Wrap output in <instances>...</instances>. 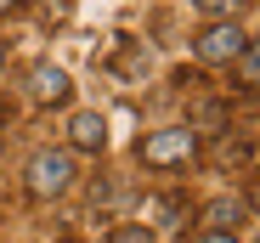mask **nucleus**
I'll return each mask as SVG.
<instances>
[{
  "instance_id": "1",
  "label": "nucleus",
  "mask_w": 260,
  "mask_h": 243,
  "mask_svg": "<svg viewBox=\"0 0 260 243\" xmlns=\"http://www.w3.org/2000/svg\"><path fill=\"white\" fill-rule=\"evenodd\" d=\"M74 153L68 147H46V153H34L28 158V192L34 198H62L68 187H74Z\"/></svg>"
},
{
  "instance_id": "2",
  "label": "nucleus",
  "mask_w": 260,
  "mask_h": 243,
  "mask_svg": "<svg viewBox=\"0 0 260 243\" xmlns=\"http://www.w3.org/2000/svg\"><path fill=\"white\" fill-rule=\"evenodd\" d=\"M136 153H142V164H153V170L187 164V158L198 153V130H192V125H170V130H153V136H142V142H136Z\"/></svg>"
},
{
  "instance_id": "3",
  "label": "nucleus",
  "mask_w": 260,
  "mask_h": 243,
  "mask_svg": "<svg viewBox=\"0 0 260 243\" xmlns=\"http://www.w3.org/2000/svg\"><path fill=\"white\" fill-rule=\"evenodd\" d=\"M243 46H249V34H243L232 17H215V23L192 40L198 62H238V57H243Z\"/></svg>"
},
{
  "instance_id": "4",
  "label": "nucleus",
  "mask_w": 260,
  "mask_h": 243,
  "mask_svg": "<svg viewBox=\"0 0 260 243\" xmlns=\"http://www.w3.org/2000/svg\"><path fill=\"white\" fill-rule=\"evenodd\" d=\"M68 91H74V85H68V74H62L57 62H34V68H28V96H34V102H68Z\"/></svg>"
},
{
  "instance_id": "5",
  "label": "nucleus",
  "mask_w": 260,
  "mask_h": 243,
  "mask_svg": "<svg viewBox=\"0 0 260 243\" xmlns=\"http://www.w3.org/2000/svg\"><path fill=\"white\" fill-rule=\"evenodd\" d=\"M68 142H74V147H85V153H96V147L108 142V119H102V113H74Z\"/></svg>"
},
{
  "instance_id": "6",
  "label": "nucleus",
  "mask_w": 260,
  "mask_h": 243,
  "mask_svg": "<svg viewBox=\"0 0 260 243\" xmlns=\"http://www.w3.org/2000/svg\"><path fill=\"white\" fill-rule=\"evenodd\" d=\"M142 221H153V226H176V221H181V198H170V192L142 198Z\"/></svg>"
},
{
  "instance_id": "7",
  "label": "nucleus",
  "mask_w": 260,
  "mask_h": 243,
  "mask_svg": "<svg viewBox=\"0 0 260 243\" xmlns=\"http://www.w3.org/2000/svg\"><path fill=\"white\" fill-rule=\"evenodd\" d=\"M238 215H243V204H226V198H221V204H209V226H215V232H226Z\"/></svg>"
},
{
  "instance_id": "8",
  "label": "nucleus",
  "mask_w": 260,
  "mask_h": 243,
  "mask_svg": "<svg viewBox=\"0 0 260 243\" xmlns=\"http://www.w3.org/2000/svg\"><path fill=\"white\" fill-rule=\"evenodd\" d=\"M238 68H243V79H260V40H249V46H243Z\"/></svg>"
},
{
  "instance_id": "9",
  "label": "nucleus",
  "mask_w": 260,
  "mask_h": 243,
  "mask_svg": "<svg viewBox=\"0 0 260 243\" xmlns=\"http://www.w3.org/2000/svg\"><path fill=\"white\" fill-rule=\"evenodd\" d=\"M198 12H209V17H232L238 12V0H192Z\"/></svg>"
},
{
  "instance_id": "10",
  "label": "nucleus",
  "mask_w": 260,
  "mask_h": 243,
  "mask_svg": "<svg viewBox=\"0 0 260 243\" xmlns=\"http://www.w3.org/2000/svg\"><path fill=\"white\" fill-rule=\"evenodd\" d=\"M113 243H153V232H147V226H119Z\"/></svg>"
},
{
  "instance_id": "11",
  "label": "nucleus",
  "mask_w": 260,
  "mask_h": 243,
  "mask_svg": "<svg viewBox=\"0 0 260 243\" xmlns=\"http://www.w3.org/2000/svg\"><path fill=\"white\" fill-rule=\"evenodd\" d=\"M204 243H238V237H232V232H209Z\"/></svg>"
},
{
  "instance_id": "12",
  "label": "nucleus",
  "mask_w": 260,
  "mask_h": 243,
  "mask_svg": "<svg viewBox=\"0 0 260 243\" xmlns=\"http://www.w3.org/2000/svg\"><path fill=\"white\" fill-rule=\"evenodd\" d=\"M6 12H17V0H0V17H6Z\"/></svg>"
},
{
  "instance_id": "13",
  "label": "nucleus",
  "mask_w": 260,
  "mask_h": 243,
  "mask_svg": "<svg viewBox=\"0 0 260 243\" xmlns=\"http://www.w3.org/2000/svg\"><path fill=\"white\" fill-rule=\"evenodd\" d=\"M254 210H260V181H254Z\"/></svg>"
},
{
  "instance_id": "14",
  "label": "nucleus",
  "mask_w": 260,
  "mask_h": 243,
  "mask_svg": "<svg viewBox=\"0 0 260 243\" xmlns=\"http://www.w3.org/2000/svg\"><path fill=\"white\" fill-rule=\"evenodd\" d=\"M0 68H6V46H0Z\"/></svg>"
}]
</instances>
